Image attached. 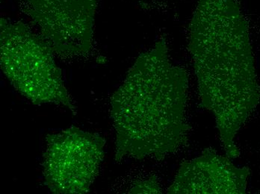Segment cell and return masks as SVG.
<instances>
[{
  "instance_id": "obj_5",
  "label": "cell",
  "mask_w": 260,
  "mask_h": 194,
  "mask_svg": "<svg viewBox=\"0 0 260 194\" xmlns=\"http://www.w3.org/2000/svg\"><path fill=\"white\" fill-rule=\"evenodd\" d=\"M99 0H20L23 13L55 53L85 56L93 47Z\"/></svg>"
},
{
  "instance_id": "obj_4",
  "label": "cell",
  "mask_w": 260,
  "mask_h": 194,
  "mask_svg": "<svg viewBox=\"0 0 260 194\" xmlns=\"http://www.w3.org/2000/svg\"><path fill=\"white\" fill-rule=\"evenodd\" d=\"M43 173L56 194L89 192L104 158L106 140L98 133L71 127L46 137Z\"/></svg>"
},
{
  "instance_id": "obj_7",
  "label": "cell",
  "mask_w": 260,
  "mask_h": 194,
  "mask_svg": "<svg viewBox=\"0 0 260 194\" xmlns=\"http://www.w3.org/2000/svg\"><path fill=\"white\" fill-rule=\"evenodd\" d=\"M159 187L156 181L150 179L138 184L132 189L131 193H160Z\"/></svg>"
},
{
  "instance_id": "obj_6",
  "label": "cell",
  "mask_w": 260,
  "mask_h": 194,
  "mask_svg": "<svg viewBox=\"0 0 260 194\" xmlns=\"http://www.w3.org/2000/svg\"><path fill=\"white\" fill-rule=\"evenodd\" d=\"M247 167L235 166L231 159L207 149L197 159L183 162L169 193H245Z\"/></svg>"
},
{
  "instance_id": "obj_2",
  "label": "cell",
  "mask_w": 260,
  "mask_h": 194,
  "mask_svg": "<svg viewBox=\"0 0 260 194\" xmlns=\"http://www.w3.org/2000/svg\"><path fill=\"white\" fill-rule=\"evenodd\" d=\"M188 76L171 63L164 39L142 53L111 99L115 162L163 160L187 141Z\"/></svg>"
},
{
  "instance_id": "obj_1",
  "label": "cell",
  "mask_w": 260,
  "mask_h": 194,
  "mask_svg": "<svg viewBox=\"0 0 260 194\" xmlns=\"http://www.w3.org/2000/svg\"><path fill=\"white\" fill-rule=\"evenodd\" d=\"M201 105L213 113L229 159L240 156L235 138L259 101L254 57L238 0H198L190 24Z\"/></svg>"
},
{
  "instance_id": "obj_3",
  "label": "cell",
  "mask_w": 260,
  "mask_h": 194,
  "mask_svg": "<svg viewBox=\"0 0 260 194\" xmlns=\"http://www.w3.org/2000/svg\"><path fill=\"white\" fill-rule=\"evenodd\" d=\"M53 50L43 37L20 21H0L1 68L20 94L34 105L52 103L74 115L77 107L65 87Z\"/></svg>"
}]
</instances>
